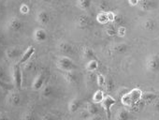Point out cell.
I'll return each mask as SVG.
<instances>
[{
	"label": "cell",
	"instance_id": "cell-26",
	"mask_svg": "<svg viewBox=\"0 0 159 120\" xmlns=\"http://www.w3.org/2000/svg\"><path fill=\"white\" fill-rule=\"evenodd\" d=\"M98 8L101 11V12H108L109 8H110V4L108 3V1H106V0H102L98 5Z\"/></svg>",
	"mask_w": 159,
	"mask_h": 120
},
{
	"label": "cell",
	"instance_id": "cell-30",
	"mask_svg": "<svg viewBox=\"0 0 159 120\" xmlns=\"http://www.w3.org/2000/svg\"><path fill=\"white\" fill-rule=\"evenodd\" d=\"M89 117H90V113L85 109L80 113V118H82L83 120H87Z\"/></svg>",
	"mask_w": 159,
	"mask_h": 120
},
{
	"label": "cell",
	"instance_id": "cell-9",
	"mask_svg": "<svg viewBox=\"0 0 159 120\" xmlns=\"http://www.w3.org/2000/svg\"><path fill=\"white\" fill-rule=\"evenodd\" d=\"M35 51H36V49H35L34 46H29V47L22 53L21 58H20V60H19L18 64H19V65H22V64H25V63L28 62L29 60L31 59V57L33 56Z\"/></svg>",
	"mask_w": 159,
	"mask_h": 120
},
{
	"label": "cell",
	"instance_id": "cell-22",
	"mask_svg": "<svg viewBox=\"0 0 159 120\" xmlns=\"http://www.w3.org/2000/svg\"><path fill=\"white\" fill-rule=\"evenodd\" d=\"M89 113L90 115H95L96 113H98V107L96 106V103H91V102H88L85 104V108H84Z\"/></svg>",
	"mask_w": 159,
	"mask_h": 120
},
{
	"label": "cell",
	"instance_id": "cell-16",
	"mask_svg": "<svg viewBox=\"0 0 159 120\" xmlns=\"http://www.w3.org/2000/svg\"><path fill=\"white\" fill-rule=\"evenodd\" d=\"M57 48L61 53H73L72 45L66 41H60L57 44Z\"/></svg>",
	"mask_w": 159,
	"mask_h": 120
},
{
	"label": "cell",
	"instance_id": "cell-32",
	"mask_svg": "<svg viewBox=\"0 0 159 120\" xmlns=\"http://www.w3.org/2000/svg\"><path fill=\"white\" fill-rule=\"evenodd\" d=\"M106 86H107V91H111L112 87H113V82L111 79H108V81H106Z\"/></svg>",
	"mask_w": 159,
	"mask_h": 120
},
{
	"label": "cell",
	"instance_id": "cell-41",
	"mask_svg": "<svg viewBox=\"0 0 159 120\" xmlns=\"http://www.w3.org/2000/svg\"><path fill=\"white\" fill-rule=\"evenodd\" d=\"M42 2H45V3H49V2H52V0H41Z\"/></svg>",
	"mask_w": 159,
	"mask_h": 120
},
{
	"label": "cell",
	"instance_id": "cell-17",
	"mask_svg": "<svg viewBox=\"0 0 159 120\" xmlns=\"http://www.w3.org/2000/svg\"><path fill=\"white\" fill-rule=\"evenodd\" d=\"M22 101L21 96L18 92H11L9 96V102L12 106H18Z\"/></svg>",
	"mask_w": 159,
	"mask_h": 120
},
{
	"label": "cell",
	"instance_id": "cell-27",
	"mask_svg": "<svg viewBox=\"0 0 159 120\" xmlns=\"http://www.w3.org/2000/svg\"><path fill=\"white\" fill-rule=\"evenodd\" d=\"M23 120H35L34 113H33V110H32V109L27 110V111L24 113V115H23Z\"/></svg>",
	"mask_w": 159,
	"mask_h": 120
},
{
	"label": "cell",
	"instance_id": "cell-28",
	"mask_svg": "<svg viewBox=\"0 0 159 120\" xmlns=\"http://www.w3.org/2000/svg\"><path fill=\"white\" fill-rule=\"evenodd\" d=\"M30 12V9H29V6L25 3H23L21 6H20V13L23 14V15H26L28 14Z\"/></svg>",
	"mask_w": 159,
	"mask_h": 120
},
{
	"label": "cell",
	"instance_id": "cell-13",
	"mask_svg": "<svg viewBox=\"0 0 159 120\" xmlns=\"http://www.w3.org/2000/svg\"><path fill=\"white\" fill-rule=\"evenodd\" d=\"M62 76L67 84H69V85H76L77 84L78 78H77V75L75 73V71L63 72Z\"/></svg>",
	"mask_w": 159,
	"mask_h": 120
},
{
	"label": "cell",
	"instance_id": "cell-20",
	"mask_svg": "<svg viewBox=\"0 0 159 120\" xmlns=\"http://www.w3.org/2000/svg\"><path fill=\"white\" fill-rule=\"evenodd\" d=\"M83 56H84V59H87V60H92V59H94V57H95V53H94V51L91 49V48H89V47H84V49H83Z\"/></svg>",
	"mask_w": 159,
	"mask_h": 120
},
{
	"label": "cell",
	"instance_id": "cell-14",
	"mask_svg": "<svg viewBox=\"0 0 159 120\" xmlns=\"http://www.w3.org/2000/svg\"><path fill=\"white\" fill-rule=\"evenodd\" d=\"M147 69L150 71H155L159 68V56L152 55L150 56L146 61Z\"/></svg>",
	"mask_w": 159,
	"mask_h": 120
},
{
	"label": "cell",
	"instance_id": "cell-39",
	"mask_svg": "<svg viewBox=\"0 0 159 120\" xmlns=\"http://www.w3.org/2000/svg\"><path fill=\"white\" fill-rule=\"evenodd\" d=\"M0 120H11L7 114L4 113H0Z\"/></svg>",
	"mask_w": 159,
	"mask_h": 120
},
{
	"label": "cell",
	"instance_id": "cell-4",
	"mask_svg": "<svg viewBox=\"0 0 159 120\" xmlns=\"http://www.w3.org/2000/svg\"><path fill=\"white\" fill-rule=\"evenodd\" d=\"M6 26L11 32H20L24 28V22L18 17H11L7 22Z\"/></svg>",
	"mask_w": 159,
	"mask_h": 120
},
{
	"label": "cell",
	"instance_id": "cell-40",
	"mask_svg": "<svg viewBox=\"0 0 159 120\" xmlns=\"http://www.w3.org/2000/svg\"><path fill=\"white\" fill-rule=\"evenodd\" d=\"M87 120H100V118L98 116H97V115H92Z\"/></svg>",
	"mask_w": 159,
	"mask_h": 120
},
{
	"label": "cell",
	"instance_id": "cell-43",
	"mask_svg": "<svg viewBox=\"0 0 159 120\" xmlns=\"http://www.w3.org/2000/svg\"><path fill=\"white\" fill-rule=\"evenodd\" d=\"M0 87H1V85H0Z\"/></svg>",
	"mask_w": 159,
	"mask_h": 120
},
{
	"label": "cell",
	"instance_id": "cell-5",
	"mask_svg": "<svg viewBox=\"0 0 159 120\" xmlns=\"http://www.w3.org/2000/svg\"><path fill=\"white\" fill-rule=\"evenodd\" d=\"M93 24V21L92 19L86 15V14H82V15H80L76 22H75V25L77 26V28L79 29H81V30H85V29H88Z\"/></svg>",
	"mask_w": 159,
	"mask_h": 120
},
{
	"label": "cell",
	"instance_id": "cell-29",
	"mask_svg": "<svg viewBox=\"0 0 159 120\" xmlns=\"http://www.w3.org/2000/svg\"><path fill=\"white\" fill-rule=\"evenodd\" d=\"M97 82H98V85L99 86H103L105 85V83H106L105 78H104V76L102 74H98V76H97Z\"/></svg>",
	"mask_w": 159,
	"mask_h": 120
},
{
	"label": "cell",
	"instance_id": "cell-8",
	"mask_svg": "<svg viewBox=\"0 0 159 120\" xmlns=\"http://www.w3.org/2000/svg\"><path fill=\"white\" fill-rule=\"evenodd\" d=\"M116 102V100L111 97V96H107L103 99L102 102H101V106L103 107V109L105 110L106 112V114H107V117L110 118L111 117V107Z\"/></svg>",
	"mask_w": 159,
	"mask_h": 120
},
{
	"label": "cell",
	"instance_id": "cell-42",
	"mask_svg": "<svg viewBox=\"0 0 159 120\" xmlns=\"http://www.w3.org/2000/svg\"><path fill=\"white\" fill-rule=\"evenodd\" d=\"M139 1H141V0H139Z\"/></svg>",
	"mask_w": 159,
	"mask_h": 120
},
{
	"label": "cell",
	"instance_id": "cell-15",
	"mask_svg": "<svg viewBox=\"0 0 159 120\" xmlns=\"http://www.w3.org/2000/svg\"><path fill=\"white\" fill-rule=\"evenodd\" d=\"M22 53V51H21V48L19 47H16V46H12V47H10L7 49L6 51V55L8 56V58L13 60V59H17L20 54Z\"/></svg>",
	"mask_w": 159,
	"mask_h": 120
},
{
	"label": "cell",
	"instance_id": "cell-7",
	"mask_svg": "<svg viewBox=\"0 0 159 120\" xmlns=\"http://www.w3.org/2000/svg\"><path fill=\"white\" fill-rule=\"evenodd\" d=\"M36 20L40 25H47L51 22V16L46 11H39L36 14Z\"/></svg>",
	"mask_w": 159,
	"mask_h": 120
},
{
	"label": "cell",
	"instance_id": "cell-33",
	"mask_svg": "<svg viewBox=\"0 0 159 120\" xmlns=\"http://www.w3.org/2000/svg\"><path fill=\"white\" fill-rule=\"evenodd\" d=\"M41 120H54V118H53L52 115L50 114V113H44V114L41 116Z\"/></svg>",
	"mask_w": 159,
	"mask_h": 120
},
{
	"label": "cell",
	"instance_id": "cell-19",
	"mask_svg": "<svg viewBox=\"0 0 159 120\" xmlns=\"http://www.w3.org/2000/svg\"><path fill=\"white\" fill-rule=\"evenodd\" d=\"M92 3H93V0H78L77 6L82 11H86L91 7Z\"/></svg>",
	"mask_w": 159,
	"mask_h": 120
},
{
	"label": "cell",
	"instance_id": "cell-21",
	"mask_svg": "<svg viewBox=\"0 0 159 120\" xmlns=\"http://www.w3.org/2000/svg\"><path fill=\"white\" fill-rule=\"evenodd\" d=\"M98 68V63L96 59H92V60H89V61L86 63L85 65V69L87 72H95V71Z\"/></svg>",
	"mask_w": 159,
	"mask_h": 120
},
{
	"label": "cell",
	"instance_id": "cell-37",
	"mask_svg": "<svg viewBox=\"0 0 159 120\" xmlns=\"http://www.w3.org/2000/svg\"><path fill=\"white\" fill-rule=\"evenodd\" d=\"M128 3H129L130 6L135 7V6H138V4H139V0H128Z\"/></svg>",
	"mask_w": 159,
	"mask_h": 120
},
{
	"label": "cell",
	"instance_id": "cell-10",
	"mask_svg": "<svg viewBox=\"0 0 159 120\" xmlns=\"http://www.w3.org/2000/svg\"><path fill=\"white\" fill-rule=\"evenodd\" d=\"M45 83V74L43 72H39L34 78L32 83V88L34 90H40Z\"/></svg>",
	"mask_w": 159,
	"mask_h": 120
},
{
	"label": "cell",
	"instance_id": "cell-36",
	"mask_svg": "<svg viewBox=\"0 0 159 120\" xmlns=\"http://www.w3.org/2000/svg\"><path fill=\"white\" fill-rule=\"evenodd\" d=\"M117 32H118V35H119V36H124L125 33V28L124 26H120V27L118 28Z\"/></svg>",
	"mask_w": 159,
	"mask_h": 120
},
{
	"label": "cell",
	"instance_id": "cell-18",
	"mask_svg": "<svg viewBox=\"0 0 159 120\" xmlns=\"http://www.w3.org/2000/svg\"><path fill=\"white\" fill-rule=\"evenodd\" d=\"M53 94V88L51 85H45L41 88V97L44 99H49Z\"/></svg>",
	"mask_w": 159,
	"mask_h": 120
},
{
	"label": "cell",
	"instance_id": "cell-35",
	"mask_svg": "<svg viewBox=\"0 0 159 120\" xmlns=\"http://www.w3.org/2000/svg\"><path fill=\"white\" fill-rule=\"evenodd\" d=\"M125 50V45H124V44H119L115 47V51H117L119 53L124 52Z\"/></svg>",
	"mask_w": 159,
	"mask_h": 120
},
{
	"label": "cell",
	"instance_id": "cell-38",
	"mask_svg": "<svg viewBox=\"0 0 159 120\" xmlns=\"http://www.w3.org/2000/svg\"><path fill=\"white\" fill-rule=\"evenodd\" d=\"M107 32H108V34H109V35H111V36H112V35H114V34H115V30H114V28H113L112 26L108 27V28H107Z\"/></svg>",
	"mask_w": 159,
	"mask_h": 120
},
{
	"label": "cell",
	"instance_id": "cell-31",
	"mask_svg": "<svg viewBox=\"0 0 159 120\" xmlns=\"http://www.w3.org/2000/svg\"><path fill=\"white\" fill-rule=\"evenodd\" d=\"M96 79V74L95 72H88V74L86 75V82H94Z\"/></svg>",
	"mask_w": 159,
	"mask_h": 120
},
{
	"label": "cell",
	"instance_id": "cell-44",
	"mask_svg": "<svg viewBox=\"0 0 159 120\" xmlns=\"http://www.w3.org/2000/svg\"><path fill=\"white\" fill-rule=\"evenodd\" d=\"M19 1H22V0H19Z\"/></svg>",
	"mask_w": 159,
	"mask_h": 120
},
{
	"label": "cell",
	"instance_id": "cell-3",
	"mask_svg": "<svg viewBox=\"0 0 159 120\" xmlns=\"http://www.w3.org/2000/svg\"><path fill=\"white\" fill-rule=\"evenodd\" d=\"M11 78H12V81H13L15 87L17 89H20L22 87V84H23V75H22V70H21L20 65L18 63L12 66Z\"/></svg>",
	"mask_w": 159,
	"mask_h": 120
},
{
	"label": "cell",
	"instance_id": "cell-23",
	"mask_svg": "<svg viewBox=\"0 0 159 120\" xmlns=\"http://www.w3.org/2000/svg\"><path fill=\"white\" fill-rule=\"evenodd\" d=\"M104 98L105 97H104L103 91L102 90H98L93 95V101H94V103H101Z\"/></svg>",
	"mask_w": 159,
	"mask_h": 120
},
{
	"label": "cell",
	"instance_id": "cell-1",
	"mask_svg": "<svg viewBox=\"0 0 159 120\" xmlns=\"http://www.w3.org/2000/svg\"><path fill=\"white\" fill-rule=\"evenodd\" d=\"M56 67L61 70L62 72H68V71H75L77 66L74 63V61L69 58L68 56L66 55H61L58 56L56 59V62H55Z\"/></svg>",
	"mask_w": 159,
	"mask_h": 120
},
{
	"label": "cell",
	"instance_id": "cell-24",
	"mask_svg": "<svg viewBox=\"0 0 159 120\" xmlns=\"http://www.w3.org/2000/svg\"><path fill=\"white\" fill-rule=\"evenodd\" d=\"M97 21L99 24H107V23H109L107 12H99L98 14V16H97Z\"/></svg>",
	"mask_w": 159,
	"mask_h": 120
},
{
	"label": "cell",
	"instance_id": "cell-6",
	"mask_svg": "<svg viewBox=\"0 0 159 120\" xmlns=\"http://www.w3.org/2000/svg\"><path fill=\"white\" fill-rule=\"evenodd\" d=\"M158 1L157 0H141L139 1V8L143 11H152L158 8Z\"/></svg>",
	"mask_w": 159,
	"mask_h": 120
},
{
	"label": "cell",
	"instance_id": "cell-34",
	"mask_svg": "<svg viewBox=\"0 0 159 120\" xmlns=\"http://www.w3.org/2000/svg\"><path fill=\"white\" fill-rule=\"evenodd\" d=\"M107 16H108V20L109 22H113L114 21V18H115V14L111 12H107Z\"/></svg>",
	"mask_w": 159,
	"mask_h": 120
},
{
	"label": "cell",
	"instance_id": "cell-12",
	"mask_svg": "<svg viewBox=\"0 0 159 120\" xmlns=\"http://www.w3.org/2000/svg\"><path fill=\"white\" fill-rule=\"evenodd\" d=\"M82 106V100L78 99V98H73L72 99L69 100L67 108L70 113H74L76 112H78Z\"/></svg>",
	"mask_w": 159,
	"mask_h": 120
},
{
	"label": "cell",
	"instance_id": "cell-2",
	"mask_svg": "<svg viewBox=\"0 0 159 120\" xmlns=\"http://www.w3.org/2000/svg\"><path fill=\"white\" fill-rule=\"evenodd\" d=\"M142 97V92L140 89H133L127 93H125L123 97H122V101L125 105L127 106H133L134 104H136L140 98Z\"/></svg>",
	"mask_w": 159,
	"mask_h": 120
},
{
	"label": "cell",
	"instance_id": "cell-25",
	"mask_svg": "<svg viewBox=\"0 0 159 120\" xmlns=\"http://www.w3.org/2000/svg\"><path fill=\"white\" fill-rule=\"evenodd\" d=\"M155 25V22L152 19H146L143 22V27L147 30H152Z\"/></svg>",
	"mask_w": 159,
	"mask_h": 120
},
{
	"label": "cell",
	"instance_id": "cell-11",
	"mask_svg": "<svg viewBox=\"0 0 159 120\" xmlns=\"http://www.w3.org/2000/svg\"><path fill=\"white\" fill-rule=\"evenodd\" d=\"M47 32L43 28H37L33 32V39L37 42H44L47 39Z\"/></svg>",
	"mask_w": 159,
	"mask_h": 120
}]
</instances>
